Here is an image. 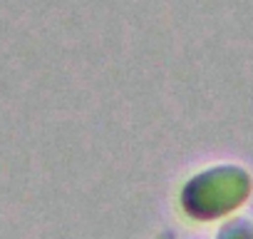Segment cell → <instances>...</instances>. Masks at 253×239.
<instances>
[{
    "mask_svg": "<svg viewBox=\"0 0 253 239\" xmlns=\"http://www.w3.org/2000/svg\"><path fill=\"white\" fill-rule=\"evenodd\" d=\"M253 189L251 175L238 165L209 167L181 187V209L194 222H216L233 214Z\"/></svg>",
    "mask_w": 253,
    "mask_h": 239,
    "instance_id": "6da1fadb",
    "label": "cell"
},
{
    "mask_svg": "<svg viewBox=\"0 0 253 239\" xmlns=\"http://www.w3.org/2000/svg\"><path fill=\"white\" fill-rule=\"evenodd\" d=\"M164 239H169V237H164Z\"/></svg>",
    "mask_w": 253,
    "mask_h": 239,
    "instance_id": "3957f363",
    "label": "cell"
},
{
    "mask_svg": "<svg viewBox=\"0 0 253 239\" xmlns=\"http://www.w3.org/2000/svg\"><path fill=\"white\" fill-rule=\"evenodd\" d=\"M216 239H253V224L248 219H231L218 229Z\"/></svg>",
    "mask_w": 253,
    "mask_h": 239,
    "instance_id": "7a4b0ae2",
    "label": "cell"
}]
</instances>
